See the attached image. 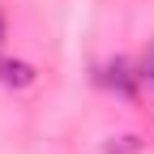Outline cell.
Segmentation results:
<instances>
[{"instance_id":"obj_1","label":"cell","mask_w":154,"mask_h":154,"mask_svg":"<svg viewBox=\"0 0 154 154\" xmlns=\"http://www.w3.org/2000/svg\"><path fill=\"white\" fill-rule=\"evenodd\" d=\"M0 82L5 86H30L34 82V69L22 60H0Z\"/></svg>"},{"instance_id":"obj_2","label":"cell","mask_w":154,"mask_h":154,"mask_svg":"<svg viewBox=\"0 0 154 154\" xmlns=\"http://www.w3.org/2000/svg\"><path fill=\"white\" fill-rule=\"evenodd\" d=\"M0 38H5V22H0Z\"/></svg>"}]
</instances>
